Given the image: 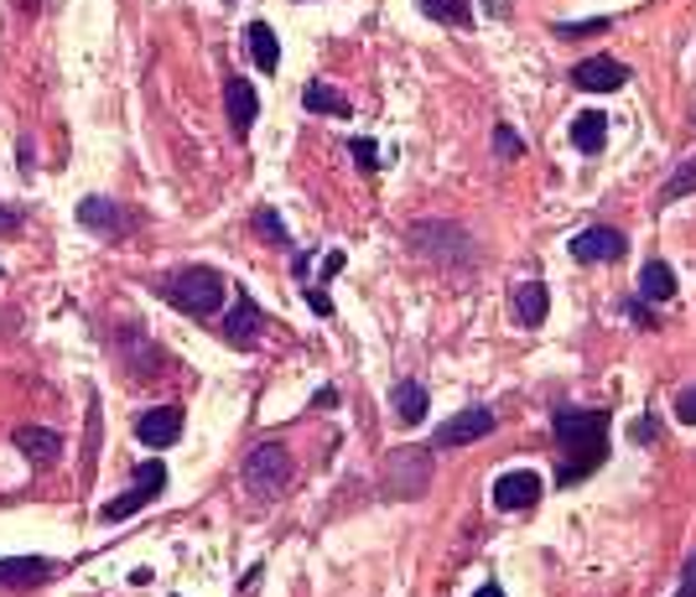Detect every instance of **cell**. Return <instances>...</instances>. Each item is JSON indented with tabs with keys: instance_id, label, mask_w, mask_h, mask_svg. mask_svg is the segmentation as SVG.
<instances>
[{
	"instance_id": "1",
	"label": "cell",
	"mask_w": 696,
	"mask_h": 597,
	"mask_svg": "<svg viewBox=\"0 0 696 597\" xmlns=\"http://www.w3.org/2000/svg\"><path fill=\"white\" fill-rule=\"evenodd\" d=\"M557 437V489H572L608 462V411L603 405H557L551 411Z\"/></svg>"
},
{
	"instance_id": "2",
	"label": "cell",
	"mask_w": 696,
	"mask_h": 597,
	"mask_svg": "<svg viewBox=\"0 0 696 597\" xmlns=\"http://www.w3.org/2000/svg\"><path fill=\"white\" fill-rule=\"evenodd\" d=\"M229 291H235V286H229L224 271H214V265H182V271L157 280V297L167 301V307L187 312V318H219Z\"/></svg>"
},
{
	"instance_id": "3",
	"label": "cell",
	"mask_w": 696,
	"mask_h": 597,
	"mask_svg": "<svg viewBox=\"0 0 696 597\" xmlns=\"http://www.w3.org/2000/svg\"><path fill=\"white\" fill-rule=\"evenodd\" d=\"M406 239H411V250H417L421 260H437V265H478V250L473 239H468V229H458V223H442V219H417L411 229H406Z\"/></svg>"
},
{
	"instance_id": "4",
	"label": "cell",
	"mask_w": 696,
	"mask_h": 597,
	"mask_svg": "<svg viewBox=\"0 0 696 597\" xmlns=\"http://www.w3.org/2000/svg\"><path fill=\"white\" fill-rule=\"evenodd\" d=\"M292 473H297V468H292V452H286L281 441H260V447H250V458H244V468H239L250 498H260V504H271V498L286 494Z\"/></svg>"
},
{
	"instance_id": "5",
	"label": "cell",
	"mask_w": 696,
	"mask_h": 597,
	"mask_svg": "<svg viewBox=\"0 0 696 597\" xmlns=\"http://www.w3.org/2000/svg\"><path fill=\"white\" fill-rule=\"evenodd\" d=\"M161 494H167V462H161V458H146V462L136 468V483H130V489H125L119 498H110V504L100 509V519H104V525H119V519L140 515V509H146L151 498H161Z\"/></svg>"
},
{
	"instance_id": "6",
	"label": "cell",
	"mask_w": 696,
	"mask_h": 597,
	"mask_svg": "<svg viewBox=\"0 0 696 597\" xmlns=\"http://www.w3.org/2000/svg\"><path fill=\"white\" fill-rule=\"evenodd\" d=\"M432 483V447H400L385 462V494L390 498H421Z\"/></svg>"
},
{
	"instance_id": "7",
	"label": "cell",
	"mask_w": 696,
	"mask_h": 597,
	"mask_svg": "<svg viewBox=\"0 0 696 597\" xmlns=\"http://www.w3.org/2000/svg\"><path fill=\"white\" fill-rule=\"evenodd\" d=\"M499 416L489 411V405H468V411H458L453 421H442L437 432H432V452H447V447H468V441H483L494 437Z\"/></svg>"
},
{
	"instance_id": "8",
	"label": "cell",
	"mask_w": 696,
	"mask_h": 597,
	"mask_svg": "<svg viewBox=\"0 0 696 597\" xmlns=\"http://www.w3.org/2000/svg\"><path fill=\"white\" fill-rule=\"evenodd\" d=\"M540 473H530V468H510V473L494 478V509H504V515H525V509H536L540 504Z\"/></svg>"
},
{
	"instance_id": "9",
	"label": "cell",
	"mask_w": 696,
	"mask_h": 597,
	"mask_svg": "<svg viewBox=\"0 0 696 597\" xmlns=\"http://www.w3.org/2000/svg\"><path fill=\"white\" fill-rule=\"evenodd\" d=\"M79 223L104 239H119V234H130V229H140V214H130L115 198H79Z\"/></svg>"
},
{
	"instance_id": "10",
	"label": "cell",
	"mask_w": 696,
	"mask_h": 597,
	"mask_svg": "<svg viewBox=\"0 0 696 597\" xmlns=\"http://www.w3.org/2000/svg\"><path fill=\"white\" fill-rule=\"evenodd\" d=\"M229 312H224V343H235V348H255L260 333H265V312L255 307V297L250 291H229Z\"/></svg>"
},
{
	"instance_id": "11",
	"label": "cell",
	"mask_w": 696,
	"mask_h": 597,
	"mask_svg": "<svg viewBox=\"0 0 696 597\" xmlns=\"http://www.w3.org/2000/svg\"><path fill=\"white\" fill-rule=\"evenodd\" d=\"M624 83H629V68L618 58H608V53L572 62V89H582V94H618Z\"/></svg>"
},
{
	"instance_id": "12",
	"label": "cell",
	"mask_w": 696,
	"mask_h": 597,
	"mask_svg": "<svg viewBox=\"0 0 696 597\" xmlns=\"http://www.w3.org/2000/svg\"><path fill=\"white\" fill-rule=\"evenodd\" d=\"M62 566L53 556H0V587L5 593H32V587H47Z\"/></svg>"
},
{
	"instance_id": "13",
	"label": "cell",
	"mask_w": 696,
	"mask_h": 597,
	"mask_svg": "<svg viewBox=\"0 0 696 597\" xmlns=\"http://www.w3.org/2000/svg\"><path fill=\"white\" fill-rule=\"evenodd\" d=\"M624 250H629V234H624V229H608V223L582 229V234L572 239V260H582V265H614V260H624Z\"/></svg>"
},
{
	"instance_id": "14",
	"label": "cell",
	"mask_w": 696,
	"mask_h": 597,
	"mask_svg": "<svg viewBox=\"0 0 696 597\" xmlns=\"http://www.w3.org/2000/svg\"><path fill=\"white\" fill-rule=\"evenodd\" d=\"M224 110H229V130H235L239 140L250 136V125H255L260 115V94H255V83L250 79H224Z\"/></svg>"
},
{
	"instance_id": "15",
	"label": "cell",
	"mask_w": 696,
	"mask_h": 597,
	"mask_svg": "<svg viewBox=\"0 0 696 597\" xmlns=\"http://www.w3.org/2000/svg\"><path fill=\"white\" fill-rule=\"evenodd\" d=\"M136 437L140 447H172V441L182 437V405H151L146 416L136 421Z\"/></svg>"
},
{
	"instance_id": "16",
	"label": "cell",
	"mask_w": 696,
	"mask_h": 597,
	"mask_svg": "<svg viewBox=\"0 0 696 597\" xmlns=\"http://www.w3.org/2000/svg\"><path fill=\"white\" fill-rule=\"evenodd\" d=\"M510 312H515L520 328H540L546 312H551V286L546 280H520L510 291Z\"/></svg>"
},
{
	"instance_id": "17",
	"label": "cell",
	"mask_w": 696,
	"mask_h": 597,
	"mask_svg": "<svg viewBox=\"0 0 696 597\" xmlns=\"http://www.w3.org/2000/svg\"><path fill=\"white\" fill-rule=\"evenodd\" d=\"M390 405H396L400 426H421L426 411H432V395H426V384H421V379H400L396 390H390Z\"/></svg>"
},
{
	"instance_id": "18",
	"label": "cell",
	"mask_w": 696,
	"mask_h": 597,
	"mask_svg": "<svg viewBox=\"0 0 696 597\" xmlns=\"http://www.w3.org/2000/svg\"><path fill=\"white\" fill-rule=\"evenodd\" d=\"M26 452V458L37 462V468H47V462L62 458V437L53 432V426H16V437H11Z\"/></svg>"
},
{
	"instance_id": "19",
	"label": "cell",
	"mask_w": 696,
	"mask_h": 597,
	"mask_svg": "<svg viewBox=\"0 0 696 597\" xmlns=\"http://www.w3.org/2000/svg\"><path fill=\"white\" fill-rule=\"evenodd\" d=\"M572 146H578L582 157H597L603 146H608V115L603 110H582L572 119Z\"/></svg>"
},
{
	"instance_id": "20",
	"label": "cell",
	"mask_w": 696,
	"mask_h": 597,
	"mask_svg": "<svg viewBox=\"0 0 696 597\" xmlns=\"http://www.w3.org/2000/svg\"><path fill=\"white\" fill-rule=\"evenodd\" d=\"M244 47H250V58H255L260 73H276L281 68V42L265 21H250V26H244Z\"/></svg>"
},
{
	"instance_id": "21",
	"label": "cell",
	"mask_w": 696,
	"mask_h": 597,
	"mask_svg": "<svg viewBox=\"0 0 696 597\" xmlns=\"http://www.w3.org/2000/svg\"><path fill=\"white\" fill-rule=\"evenodd\" d=\"M676 297V271L665 260H644L639 271V301H671Z\"/></svg>"
},
{
	"instance_id": "22",
	"label": "cell",
	"mask_w": 696,
	"mask_h": 597,
	"mask_svg": "<svg viewBox=\"0 0 696 597\" xmlns=\"http://www.w3.org/2000/svg\"><path fill=\"white\" fill-rule=\"evenodd\" d=\"M301 110H307V115H339V119L354 115V104L343 100L333 83H307V89H301Z\"/></svg>"
},
{
	"instance_id": "23",
	"label": "cell",
	"mask_w": 696,
	"mask_h": 597,
	"mask_svg": "<svg viewBox=\"0 0 696 597\" xmlns=\"http://www.w3.org/2000/svg\"><path fill=\"white\" fill-rule=\"evenodd\" d=\"M421 16L442 21V26H468L473 21V0H417Z\"/></svg>"
},
{
	"instance_id": "24",
	"label": "cell",
	"mask_w": 696,
	"mask_h": 597,
	"mask_svg": "<svg viewBox=\"0 0 696 597\" xmlns=\"http://www.w3.org/2000/svg\"><path fill=\"white\" fill-rule=\"evenodd\" d=\"M255 234H260V239H271V244H281V250L292 244V234H286V223H281L276 208H255Z\"/></svg>"
},
{
	"instance_id": "25",
	"label": "cell",
	"mask_w": 696,
	"mask_h": 597,
	"mask_svg": "<svg viewBox=\"0 0 696 597\" xmlns=\"http://www.w3.org/2000/svg\"><path fill=\"white\" fill-rule=\"evenodd\" d=\"M686 193H696V157L686 161V167H681L665 187H660V203H676V198H686Z\"/></svg>"
},
{
	"instance_id": "26",
	"label": "cell",
	"mask_w": 696,
	"mask_h": 597,
	"mask_svg": "<svg viewBox=\"0 0 696 597\" xmlns=\"http://www.w3.org/2000/svg\"><path fill=\"white\" fill-rule=\"evenodd\" d=\"M349 151H354V161H358V172H369V177H375L379 172V146L369 136H354L349 140Z\"/></svg>"
},
{
	"instance_id": "27",
	"label": "cell",
	"mask_w": 696,
	"mask_h": 597,
	"mask_svg": "<svg viewBox=\"0 0 696 597\" xmlns=\"http://www.w3.org/2000/svg\"><path fill=\"white\" fill-rule=\"evenodd\" d=\"M614 21L608 16H593V21H557V37H597V32H608Z\"/></svg>"
},
{
	"instance_id": "28",
	"label": "cell",
	"mask_w": 696,
	"mask_h": 597,
	"mask_svg": "<svg viewBox=\"0 0 696 597\" xmlns=\"http://www.w3.org/2000/svg\"><path fill=\"white\" fill-rule=\"evenodd\" d=\"M494 157H525V140L515 136V130H510V125H494Z\"/></svg>"
},
{
	"instance_id": "29",
	"label": "cell",
	"mask_w": 696,
	"mask_h": 597,
	"mask_svg": "<svg viewBox=\"0 0 696 597\" xmlns=\"http://www.w3.org/2000/svg\"><path fill=\"white\" fill-rule=\"evenodd\" d=\"M629 437H635V447H650V441H660V421L655 416H639L635 426H629Z\"/></svg>"
},
{
	"instance_id": "30",
	"label": "cell",
	"mask_w": 696,
	"mask_h": 597,
	"mask_svg": "<svg viewBox=\"0 0 696 597\" xmlns=\"http://www.w3.org/2000/svg\"><path fill=\"white\" fill-rule=\"evenodd\" d=\"M676 416L686 426H696V390H676Z\"/></svg>"
},
{
	"instance_id": "31",
	"label": "cell",
	"mask_w": 696,
	"mask_h": 597,
	"mask_svg": "<svg viewBox=\"0 0 696 597\" xmlns=\"http://www.w3.org/2000/svg\"><path fill=\"white\" fill-rule=\"evenodd\" d=\"M307 307H312L318 318H333V301H328V291H322V286H307Z\"/></svg>"
},
{
	"instance_id": "32",
	"label": "cell",
	"mask_w": 696,
	"mask_h": 597,
	"mask_svg": "<svg viewBox=\"0 0 696 597\" xmlns=\"http://www.w3.org/2000/svg\"><path fill=\"white\" fill-rule=\"evenodd\" d=\"M676 597H696V551L686 556V566H681V593Z\"/></svg>"
},
{
	"instance_id": "33",
	"label": "cell",
	"mask_w": 696,
	"mask_h": 597,
	"mask_svg": "<svg viewBox=\"0 0 696 597\" xmlns=\"http://www.w3.org/2000/svg\"><path fill=\"white\" fill-rule=\"evenodd\" d=\"M343 265H349V255H343V250H328V255H322V280H333Z\"/></svg>"
},
{
	"instance_id": "34",
	"label": "cell",
	"mask_w": 696,
	"mask_h": 597,
	"mask_svg": "<svg viewBox=\"0 0 696 597\" xmlns=\"http://www.w3.org/2000/svg\"><path fill=\"white\" fill-rule=\"evenodd\" d=\"M624 312H629L635 322H644V328H655V312H650L644 301H624Z\"/></svg>"
},
{
	"instance_id": "35",
	"label": "cell",
	"mask_w": 696,
	"mask_h": 597,
	"mask_svg": "<svg viewBox=\"0 0 696 597\" xmlns=\"http://www.w3.org/2000/svg\"><path fill=\"white\" fill-rule=\"evenodd\" d=\"M21 223V208H0V234H11Z\"/></svg>"
},
{
	"instance_id": "36",
	"label": "cell",
	"mask_w": 696,
	"mask_h": 597,
	"mask_svg": "<svg viewBox=\"0 0 696 597\" xmlns=\"http://www.w3.org/2000/svg\"><path fill=\"white\" fill-rule=\"evenodd\" d=\"M312 405H318V411H322V405H339V390H318V395H312Z\"/></svg>"
},
{
	"instance_id": "37",
	"label": "cell",
	"mask_w": 696,
	"mask_h": 597,
	"mask_svg": "<svg viewBox=\"0 0 696 597\" xmlns=\"http://www.w3.org/2000/svg\"><path fill=\"white\" fill-rule=\"evenodd\" d=\"M473 597H504V587H499V582H483V587H478Z\"/></svg>"
},
{
	"instance_id": "38",
	"label": "cell",
	"mask_w": 696,
	"mask_h": 597,
	"mask_svg": "<svg viewBox=\"0 0 696 597\" xmlns=\"http://www.w3.org/2000/svg\"><path fill=\"white\" fill-rule=\"evenodd\" d=\"M489 11H494V16H510V0H489Z\"/></svg>"
}]
</instances>
